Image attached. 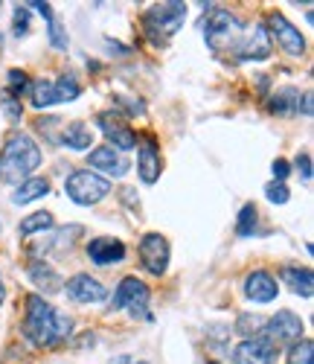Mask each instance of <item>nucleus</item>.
<instances>
[{"label":"nucleus","mask_w":314,"mask_h":364,"mask_svg":"<svg viewBox=\"0 0 314 364\" xmlns=\"http://www.w3.org/2000/svg\"><path fill=\"white\" fill-rule=\"evenodd\" d=\"M73 329V321L67 315H61L53 309L41 294L26 297V315H23V336L33 341L36 347H53L58 341H65Z\"/></svg>","instance_id":"obj_1"},{"label":"nucleus","mask_w":314,"mask_h":364,"mask_svg":"<svg viewBox=\"0 0 314 364\" xmlns=\"http://www.w3.org/2000/svg\"><path fill=\"white\" fill-rule=\"evenodd\" d=\"M41 166V149L29 134H12L0 151V181L4 184H23Z\"/></svg>","instance_id":"obj_2"},{"label":"nucleus","mask_w":314,"mask_h":364,"mask_svg":"<svg viewBox=\"0 0 314 364\" xmlns=\"http://www.w3.org/2000/svg\"><path fill=\"white\" fill-rule=\"evenodd\" d=\"M201 29H204V41L212 53L218 55H230V53H239L242 47V38H244V26L236 15H230L227 9H218L212 6L204 21H201Z\"/></svg>","instance_id":"obj_3"},{"label":"nucleus","mask_w":314,"mask_h":364,"mask_svg":"<svg viewBox=\"0 0 314 364\" xmlns=\"http://www.w3.org/2000/svg\"><path fill=\"white\" fill-rule=\"evenodd\" d=\"M186 18V4H178V0H172V4H157L151 6L146 15H143V26H146V33L154 44H161L166 41L169 36H175L180 23Z\"/></svg>","instance_id":"obj_4"},{"label":"nucleus","mask_w":314,"mask_h":364,"mask_svg":"<svg viewBox=\"0 0 314 364\" xmlns=\"http://www.w3.org/2000/svg\"><path fill=\"white\" fill-rule=\"evenodd\" d=\"M65 193L76 201V204H97L111 193V181L99 178L97 172H73L65 181Z\"/></svg>","instance_id":"obj_5"},{"label":"nucleus","mask_w":314,"mask_h":364,"mask_svg":"<svg viewBox=\"0 0 314 364\" xmlns=\"http://www.w3.org/2000/svg\"><path fill=\"white\" fill-rule=\"evenodd\" d=\"M29 94H33V105L36 108H47V105H58V102H73L79 100L82 87L73 76H58L55 82H36L29 87Z\"/></svg>","instance_id":"obj_6"},{"label":"nucleus","mask_w":314,"mask_h":364,"mask_svg":"<svg viewBox=\"0 0 314 364\" xmlns=\"http://www.w3.org/2000/svg\"><path fill=\"white\" fill-rule=\"evenodd\" d=\"M300 336H303V321H300V315H294L291 309H279L274 318L265 321L259 338L271 341L274 347H282V344H297Z\"/></svg>","instance_id":"obj_7"},{"label":"nucleus","mask_w":314,"mask_h":364,"mask_svg":"<svg viewBox=\"0 0 314 364\" xmlns=\"http://www.w3.org/2000/svg\"><path fill=\"white\" fill-rule=\"evenodd\" d=\"M140 259H143V268L148 271V274H166L169 268V242L166 236L161 233H146L140 239Z\"/></svg>","instance_id":"obj_8"},{"label":"nucleus","mask_w":314,"mask_h":364,"mask_svg":"<svg viewBox=\"0 0 314 364\" xmlns=\"http://www.w3.org/2000/svg\"><path fill=\"white\" fill-rule=\"evenodd\" d=\"M268 26H271L268 36L276 38V44H279L282 53H288V55H303L305 53V41L300 36V29L294 23H288L279 12H271L268 15Z\"/></svg>","instance_id":"obj_9"},{"label":"nucleus","mask_w":314,"mask_h":364,"mask_svg":"<svg viewBox=\"0 0 314 364\" xmlns=\"http://www.w3.org/2000/svg\"><path fill=\"white\" fill-rule=\"evenodd\" d=\"M146 306H148V289L137 277H125L117 286L114 309H131V315H146Z\"/></svg>","instance_id":"obj_10"},{"label":"nucleus","mask_w":314,"mask_h":364,"mask_svg":"<svg viewBox=\"0 0 314 364\" xmlns=\"http://www.w3.org/2000/svg\"><path fill=\"white\" fill-rule=\"evenodd\" d=\"M236 364H274L276 361V347L265 338H244L233 350Z\"/></svg>","instance_id":"obj_11"},{"label":"nucleus","mask_w":314,"mask_h":364,"mask_svg":"<svg viewBox=\"0 0 314 364\" xmlns=\"http://www.w3.org/2000/svg\"><path fill=\"white\" fill-rule=\"evenodd\" d=\"M65 286H67L70 300H76V303H102L108 297V289L90 274H76Z\"/></svg>","instance_id":"obj_12"},{"label":"nucleus","mask_w":314,"mask_h":364,"mask_svg":"<svg viewBox=\"0 0 314 364\" xmlns=\"http://www.w3.org/2000/svg\"><path fill=\"white\" fill-rule=\"evenodd\" d=\"M268 55H271V36H268V29L262 23H256L254 29H244V38H242V47H239L242 62H250V58L262 62V58H268Z\"/></svg>","instance_id":"obj_13"},{"label":"nucleus","mask_w":314,"mask_h":364,"mask_svg":"<svg viewBox=\"0 0 314 364\" xmlns=\"http://www.w3.org/2000/svg\"><path fill=\"white\" fill-rule=\"evenodd\" d=\"M87 164H90L93 169H102L105 175H114V178H122L125 172L131 169V164L125 161L114 146H99V149H93L90 155H87Z\"/></svg>","instance_id":"obj_14"},{"label":"nucleus","mask_w":314,"mask_h":364,"mask_svg":"<svg viewBox=\"0 0 314 364\" xmlns=\"http://www.w3.org/2000/svg\"><path fill=\"white\" fill-rule=\"evenodd\" d=\"M87 257H90V262H97V265H117V262L125 259V245L119 239L99 236V239L87 242Z\"/></svg>","instance_id":"obj_15"},{"label":"nucleus","mask_w":314,"mask_h":364,"mask_svg":"<svg viewBox=\"0 0 314 364\" xmlns=\"http://www.w3.org/2000/svg\"><path fill=\"white\" fill-rule=\"evenodd\" d=\"M99 129L105 132V137L114 143V149L119 151V155L129 151V149H137V134L125 123H119L114 114H99Z\"/></svg>","instance_id":"obj_16"},{"label":"nucleus","mask_w":314,"mask_h":364,"mask_svg":"<svg viewBox=\"0 0 314 364\" xmlns=\"http://www.w3.org/2000/svg\"><path fill=\"white\" fill-rule=\"evenodd\" d=\"M276 291H279V286L268 271H254V274H247V280H244V294L254 303H271L276 297Z\"/></svg>","instance_id":"obj_17"},{"label":"nucleus","mask_w":314,"mask_h":364,"mask_svg":"<svg viewBox=\"0 0 314 364\" xmlns=\"http://www.w3.org/2000/svg\"><path fill=\"white\" fill-rule=\"evenodd\" d=\"M140 146V155H137V169H140V178L146 184H154L157 178H161V155H157V146L151 137H146L143 143L137 140Z\"/></svg>","instance_id":"obj_18"},{"label":"nucleus","mask_w":314,"mask_h":364,"mask_svg":"<svg viewBox=\"0 0 314 364\" xmlns=\"http://www.w3.org/2000/svg\"><path fill=\"white\" fill-rule=\"evenodd\" d=\"M29 280H33L41 291H47V294H55V291H61V286H65V280H61V274L55 268H50L47 262H33L29 265Z\"/></svg>","instance_id":"obj_19"},{"label":"nucleus","mask_w":314,"mask_h":364,"mask_svg":"<svg viewBox=\"0 0 314 364\" xmlns=\"http://www.w3.org/2000/svg\"><path fill=\"white\" fill-rule=\"evenodd\" d=\"M282 280L291 286L294 294L300 297H311L314 294V277H311V268H300V265H288L282 268Z\"/></svg>","instance_id":"obj_20"},{"label":"nucleus","mask_w":314,"mask_h":364,"mask_svg":"<svg viewBox=\"0 0 314 364\" xmlns=\"http://www.w3.org/2000/svg\"><path fill=\"white\" fill-rule=\"evenodd\" d=\"M58 143H65V146L73 149V151H85V149L93 146V132H90L85 123H67L65 129H61Z\"/></svg>","instance_id":"obj_21"},{"label":"nucleus","mask_w":314,"mask_h":364,"mask_svg":"<svg viewBox=\"0 0 314 364\" xmlns=\"http://www.w3.org/2000/svg\"><path fill=\"white\" fill-rule=\"evenodd\" d=\"M50 193V181L47 178H29L23 184H18V190L12 193V204H29V201H38Z\"/></svg>","instance_id":"obj_22"},{"label":"nucleus","mask_w":314,"mask_h":364,"mask_svg":"<svg viewBox=\"0 0 314 364\" xmlns=\"http://www.w3.org/2000/svg\"><path fill=\"white\" fill-rule=\"evenodd\" d=\"M268 105H271V111L279 114V117H291V114L300 111V90H297V87H282V90H276V94L271 97Z\"/></svg>","instance_id":"obj_23"},{"label":"nucleus","mask_w":314,"mask_h":364,"mask_svg":"<svg viewBox=\"0 0 314 364\" xmlns=\"http://www.w3.org/2000/svg\"><path fill=\"white\" fill-rule=\"evenodd\" d=\"M82 233H85V228H82V225L61 228V230H55L47 242H41L38 251H44V254H50V251H65V248H70V245H73L76 236H82Z\"/></svg>","instance_id":"obj_24"},{"label":"nucleus","mask_w":314,"mask_h":364,"mask_svg":"<svg viewBox=\"0 0 314 364\" xmlns=\"http://www.w3.org/2000/svg\"><path fill=\"white\" fill-rule=\"evenodd\" d=\"M55 225V219H53V213H47V210H38V213H33V216H26L23 222H21V236H33V233H38V230H50Z\"/></svg>","instance_id":"obj_25"},{"label":"nucleus","mask_w":314,"mask_h":364,"mask_svg":"<svg viewBox=\"0 0 314 364\" xmlns=\"http://www.w3.org/2000/svg\"><path fill=\"white\" fill-rule=\"evenodd\" d=\"M256 222H259V213L254 204H244L242 213H239V225H236V233L239 236H254L256 233Z\"/></svg>","instance_id":"obj_26"},{"label":"nucleus","mask_w":314,"mask_h":364,"mask_svg":"<svg viewBox=\"0 0 314 364\" xmlns=\"http://www.w3.org/2000/svg\"><path fill=\"white\" fill-rule=\"evenodd\" d=\"M288 364H314V344L308 338H300L297 344H291Z\"/></svg>","instance_id":"obj_27"},{"label":"nucleus","mask_w":314,"mask_h":364,"mask_svg":"<svg viewBox=\"0 0 314 364\" xmlns=\"http://www.w3.org/2000/svg\"><path fill=\"white\" fill-rule=\"evenodd\" d=\"M262 326H265V318L262 315H242L239 318V323H236V332L239 336H254V338H259L262 336Z\"/></svg>","instance_id":"obj_28"},{"label":"nucleus","mask_w":314,"mask_h":364,"mask_svg":"<svg viewBox=\"0 0 314 364\" xmlns=\"http://www.w3.org/2000/svg\"><path fill=\"white\" fill-rule=\"evenodd\" d=\"M265 196H268L271 204H286V201L291 198L288 187L282 184V181H274V184H268V187H265Z\"/></svg>","instance_id":"obj_29"},{"label":"nucleus","mask_w":314,"mask_h":364,"mask_svg":"<svg viewBox=\"0 0 314 364\" xmlns=\"http://www.w3.org/2000/svg\"><path fill=\"white\" fill-rule=\"evenodd\" d=\"M47 23H50V44L58 47V50H67V36H65V29H61V23L55 18L47 21Z\"/></svg>","instance_id":"obj_30"},{"label":"nucleus","mask_w":314,"mask_h":364,"mask_svg":"<svg viewBox=\"0 0 314 364\" xmlns=\"http://www.w3.org/2000/svg\"><path fill=\"white\" fill-rule=\"evenodd\" d=\"M26 73L23 70H9V90H6V94L9 97H18L21 94V90H26Z\"/></svg>","instance_id":"obj_31"},{"label":"nucleus","mask_w":314,"mask_h":364,"mask_svg":"<svg viewBox=\"0 0 314 364\" xmlns=\"http://www.w3.org/2000/svg\"><path fill=\"white\" fill-rule=\"evenodd\" d=\"M0 105H4V111H6V117L12 119V123H18V119H21V102H18L15 97L4 94V100H0Z\"/></svg>","instance_id":"obj_32"},{"label":"nucleus","mask_w":314,"mask_h":364,"mask_svg":"<svg viewBox=\"0 0 314 364\" xmlns=\"http://www.w3.org/2000/svg\"><path fill=\"white\" fill-rule=\"evenodd\" d=\"M29 33V12L23 9V6H18L15 9V36L21 38V36H26Z\"/></svg>","instance_id":"obj_33"},{"label":"nucleus","mask_w":314,"mask_h":364,"mask_svg":"<svg viewBox=\"0 0 314 364\" xmlns=\"http://www.w3.org/2000/svg\"><path fill=\"white\" fill-rule=\"evenodd\" d=\"M297 169H300L303 181H311V155H308V151L297 155Z\"/></svg>","instance_id":"obj_34"},{"label":"nucleus","mask_w":314,"mask_h":364,"mask_svg":"<svg viewBox=\"0 0 314 364\" xmlns=\"http://www.w3.org/2000/svg\"><path fill=\"white\" fill-rule=\"evenodd\" d=\"M288 172H291V169H288V161H282V158H279V161H274V178H279V181H282Z\"/></svg>","instance_id":"obj_35"},{"label":"nucleus","mask_w":314,"mask_h":364,"mask_svg":"<svg viewBox=\"0 0 314 364\" xmlns=\"http://www.w3.org/2000/svg\"><path fill=\"white\" fill-rule=\"evenodd\" d=\"M303 114H305V117H311V94H305V97H303Z\"/></svg>","instance_id":"obj_36"},{"label":"nucleus","mask_w":314,"mask_h":364,"mask_svg":"<svg viewBox=\"0 0 314 364\" xmlns=\"http://www.w3.org/2000/svg\"><path fill=\"white\" fill-rule=\"evenodd\" d=\"M108 364H134V361H131L129 355H117V358H114V361H108Z\"/></svg>","instance_id":"obj_37"},{"label":"nucleus","mask_w":314,"mask_h":364,"mask_svg":"<svg viewBox=\"0 0 314 364\" xmlns=\"http://www.w3.org/2000/svg\"><path fill=\"white\" fill-rule=\"evenodd\" d=\"M4 297H6V289H4V280H0V303H4Z\"/></svg>","instance_id":"obj_38"},{"label":"nucleus","mask_w":314,"mask_h":364,"mask_svg":"<svg viewBox=\"0 0 314 364\" xmlns=\"http://www.w3.org/2000/svg\"><path fill=\"white\" fill-rule=\"evenodd\" d=\"M0 50H4V36H0Z\"/></svg>","instance_id":"obj_39"},{"label":"nucleus","mask_w":314,"mask_h":364,"mask_svg":"<svg viewBox=\"0 0 314 364\" xmlns=\"http://www.w3.org/2000/svg\"><path fill=\"white\" fill-rule=\"evenodd\" d=\"M137 364H148V361H137Z\"/></svg>","instance_id":"obj_40"},{"label":"nucleus","mask_w":314,"mask_h":364,"mask_svg":"<svg viewBox=\"0 0 314 364\" xmlns=\"http://www.w3.org/2000/svg\"><path fill=\"white\" fill-rule=\"evenodd\" d=\"M210 364H218V361H210Z\"/></svg>","instance_id":"obj_41"}]
</instances>
